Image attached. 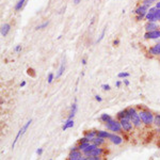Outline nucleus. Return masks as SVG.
Segmentation results:
<instances>
[{"label":"nucleus","instance_id":"obj_1","mask_svg":"<svg viewBox=\"0 0 160 160\" xmlns=\"http://www.w3.org/2000/svg\"><path fill=\"white\" fill-rule=\"evenodd\" d=\"M139 116H140L142 123H144L145 125H151L154 123V119L155 116L151 111H147V110H143L139 113Z\"/></svg>","mask_w":160,"mask_h":160},{"label":"nucleus","instance_id":"obj_2","mask_svg":"<svg viewBox=\"0 0 160 160\" xmlns=\"http://www.w3.org/2000/svg\"><path fill=\"white\" fill-rule=\"evenodd\" d=\"M106 127H107L108 130L113 131L114 133H115V132H120L121 130L123 129V128H122V125H121V122L113 120V119H112L111 121H109L108 123H106Z\"/></svg>","mask_w":160,"mask_h":160},{"label":"nucleus","instance_id":"obj_3","mask_svg":"<svg viewBox=\"0 0 160 160\" xmlns=\"http://www.w3.org/2000/svg\"><path fill=\"white\" fill-rule=\"evenodd\" d=\"M121 125H122V128L124 131H130L132 129V123L130 119H127V117H124V119H121L120 120Z\"/></svg>","mask_w":160,"mask_h":160},{"label":"nucleus","instance_id":"obj_4","mask_svg":"<svg viewBox=\"0 0 160 160\" xmlns=\"http://www.w3.org/2000/svg\"><path fill=\"white\" fill-rule=\"evenodd\" d=\"M160 37V30H155V31L146 32L144 34V39L145 40H156Z\"/></svg>","mask_w":160,"mask_h":160},{"label":"nucleus","instance_id":"obj_5","mask_svg":"<svg viewBox=\"0 0 160 160\" xmlns=\"http://www.w3.org/2000/svg\"><path fill=\"white\" fill-rule=\"evenodd\" d=\"M130 121H131L132 125H133L135 127H137V128L141 127V123H142V121H141L140 116H139V113H135V114H132L131 117H130Z\"/></svg>","mask_w":160,"mask_h":160},{"label":"nucleus","instance_id":"obj_6","mask_svg":"<svg viewBox=\"0 0 160 160\" xmlns=\"http://www.w3.org/2000/svg\"><path fill=\"white\" fill-rule=\"evenodd\" d=\"M109 140L111 141L113 144H115V145H120V144H122V142H123L122 137L117 136V135H115V133H110Z\"/></svg>","mask_w":160,"mask_h":160},{"label":"nucleus","instance_id":"obj_7","mask_svg":"<svg viewBox=\"0 0 160 160\" xmlns=\"http://www.w3.org/2000/svg\"><path fill=\"white\" fill-rule=\"evenodd\" d=\"M148 9L146 5H143V4H141L139 8L137 9L136 11H135V13H136L137 15H140V16H143V17H145V15L147 14L148 12Z\"/></svg>","mask_w":160,"mask_h":160},{"label":"nucleus","instance_id":"obj_8","mask_svg":"<svg viewBox=\"0 0 160 160\" xmlns=\"http://www.w3.org/2000/svg\"><path fill=\"white\" fill-rule=\"evenodd\" d=\"M81 156V151H72L68 155V160H78Z\"/></svg>","mask_w":160,"mask_h":160},{"label":"nucleus","instance_id":"obj_9","mask_svg":"<svg viewBox=\"0 0 160 160\" xmlns=\"http://www.w3.org/2000/svg\"><path fill=\"white\" fill-rule=\"evenodd\" d=\"M103 153H104V151H103V148H100L99 146L98 147H96L95 149H93L92 152H90L88 154V155H85V156H96V157H100L101 155H103Z\"/></svg>","mask_w":160,"mask_h":160},{"label":"nucleus","instance_id":"obj_10","mask_svg":"<svg viewBox=\"0 0 160 160\" xmlns=\"http://www.w3.org/2000/svg\"><path fill=\"white\" fill-rule=\"evenodd\" d=\"M10 30H11V25L8 24V23H5V24H3L2 26H1V35L3 36H7L8 35V33L10 32Z\"/></svg>","mask_w":160,"mask_h":160},{"label":"nucleus","instance_id":"obj_11","mask_svg":"<svg viewBox=\"0 0 160 160\" xmlns=\"http://www.w3.org/2000/svg\"><path fill=\"white\" fill-rule=\"evenodd\" d=\"M145 30H146V32L158 30V25L156 23H147V24L145 25Z\"/></svg>","mask_w":160,"mask_h":160},{"label":"nucleus","instance_id":"obj_12","mask_svg":"<svg viewBox=\"0 0 160 160\" xmlns=\"http://www.w3.org/2000/svg\"><path fill=\"white\" fill-rule=\"evenodd\" d=\"M149 53H152L154 56H160V44H157L149 48Z\"/></svg>","mask_w":160,"mask_h":160},{"label":"nucleus","instance_id":"obj_13","mask_svg":"<svg viewBox=\"0 0 160 160\" xmlns=\"http://www.w3.org/2000/svg\"><path fill=\"white\" fill-rule=\"evenodd\" d=\"M97 133H98V131H96V130H92V131L88 132V133H87L84 137H87V138H88V140L90 141V142H92L93 139L97 137Z\"/></svg>","mask_w":160,"mask_h":160},{"label":"nucleus","instance_id":"obj_14","mask_svg":"<svg viewBox=\"0 0 160 160\" xmlns=\"http://www.w3.org/2000/svg\"><path fill=\"white\" fill-rule=\"evenodd\" d=\"M64 71H65V63L62 62L60 65V67H59V69H58V72H57V74H56V78H60V77L63 75Z\"/></svg>","mask_w":160,"mask_h":160},{"label":"nucleus","instance_id":"obj_15","mask_svg":"<svg viewBox=\"0 0 160 160\" xmlns=\"http://www.w3.org/2000/svg\"><path fill=\"white\" fill-rule=\"evenodd\" d=\"M73 126H74V120H66V122L64 123L63 127H62V130L65 131L66 129H68V128H72Z\"/></svg>","mask_w":160,"mask_h":160},{"label":"nucleus","instance_id":"obj_16","mask_svg":"<svg viewBox=\"0 0 160 160\" xmlns=\"http://www.w3.org/2000/svg\"><path fill=\"white\" fill-rule=\"evenodd\" d=\"M76 111H77V104L76 103H74L72 105V109H71V113H69V116H68L67 120H73V117L75 116L76 114Z\"/></svg>","mask_w":160,"mask_h":160},{"label":"nucleus","instance_id":"obj_17","mask_svg":"<svg viewBox=\"0 0 160 160\" xmlns=\"http://www.w3.org/2000/svg\"><path fill=\"white\" fill-rule=\"evenodd\" d=\"M92 143H94L95 145H97V146H100V145L105 144V139L100 138V137H96V138H94V139H93Z\"/></svg>","mask_w":160,"mask_h":160},{"label":"nucleus","instance_id":"obj_18","mask_svg":"<svg viewBox=\"0 0 160 160\" xmlns=\"http://www.w3.org/2000/svg\"><path fill=\"white\" fill-rule=\"evenodd\" d=\"M96 147H98V146H97V145H95L94 143H91V144H90V145L88 146V147H87V148H85V149L83 151V154H84V155H88L89 153L92 152L93 149H95Z\"/></svg>","mask_w":160,"mask_h":160},{"label":"nucleus","instance_id":"obj_19","mask_svg":"<svg viewBox=\"0 0 160 160\" xmlns=\"http://www.w3.org/2000/svg\"><path fill=\"white\" fill-rule=\"evenodd\" d=\"M109 136H110V133L105 130H98V133H97V137H100L103 139H109Z\"/></svg>","mask_w":160,"mask_h":160},{"label":"nucleus","instance_id":"obj_20","mask_svg":"<svg viewBox=\"0 0 160 160\" xmlns=\"http://www.w3.org/2000/svg\"><path fill=\"white\" fill-rule=\"evenodd\" d=\"M26 1L27 0H18L17 1V3L15 4V11H19V10H21V8L25 5V3H26Z\"/></svg>","mask_w":160,"mask_h":160},{"label":"nucleus","instance_id":"obj_21","mask_svg":"<svg viewBox=\"0 0 160 160\" xmlns=\"http://www.w3.org/2000/svg\"><path fill=\"white\" fill-rule=\"evenodd\" d=\"M100 119H101V121H103V122H105V123H108L109 121L112 120L111 116L109 115V114H107V113H104V114H101Z\"/></svg>","mask_w":160,"mask_h":160},{"label":"nucleus","instance_id":"obj_22","mask_svg":"<svg viewBox=\"0 0 160 160\" xmlns=\"http://www.w3.org/2000/svg\"><path fill=\"white\" fill-rule=\"evenodd\" d=\"M90 144H91L90 142H83V143H79V145H78V149H79V151H82V152H83L84 149L88 147Z\"/></svg>","mask_w":160,"mask_h":160},{"label":"nucleus","instance_id":"obj_23","mask_svg":"<svg viewBox=\"0 0 160 160\" xmlns=\"http://www.w3.org/2000/svg\"><path fill=\"white\" fill-rule=\"evenodd\" d=\"M126 111H127V115H126V117H127V119H130L132 114L137 113L136 109H135V108H128V109H126Z\"/></svg>","mask_w":160,"mask_h":160},{"label":"nucleus","instance_id":"obj_24","mask_svg":"<svg viewBox=\"0 0 160 160\" xmlns=\"http://www.w3.org/2000/svg\"><path fill=\"white\" fill-rule=\"evenodd\" d=\"M48 25H49V21L47 20V21H45V23H43V24H41V25H39V26H36L35 29H36V30H42V29L46 28Z\"/></svg>","mask_w":160,"mask_h":160},{"label":"nucleus","instance_id":"obj_25","mask_svg":"<svg viewBox=\"0 0 160 160\" xmlns=\"http://www.w3.org/2000/svg\"><path fill=\"white\" fill-rule=\"evenodd\" d=\"M105 33H106V28L103 29V31H101V33H100L99 37L96 40V44H98V43H100V42H101V40L104 39V36H105Z\"/></svg>","mask_w":160,"mask_h":160},{"label":"nucleus","instance_id":"obj_26","mask_svg":"<svg viewBox=\"0 0 160 160\" xmlns=\"http://www.w3.org/2000/svg\"><path fill=\"white\" fill-rule=\"evenodd\" d=\"M126 115H127V111L126 110H124V111H121L119 112V114H117V117L119 119H124V117H126Z\"/></svg>","mask_w":160,"mask_h":160},{"label":"nucleus","instance_id":"obj_27","mask_svg":"<svg viewBox=\"0 0 160 160\" xmlns=\"http://www.w3.org/2000/svg\"><path fill=\"white\" fill-rule=\"evenodd\" d=\"M154 123H155L156 126L160 127V114H157V115L155 116V119H154Z\"/></svg>","mask_w":160,"mask_h":160},{"label":"nucleus","instance_id":"obj_28","mask_svg":"<svg viewBox=\"0 0 160 160\" xmlns=\"http://www.w3.org/2000/svg\"><path fill=\"white\" fill-rule=\"evenodd\" d=\"M154 2V0H144L143 1V5H146L147 8H151V5H152V3Z\"/></svg>","mask_w":160,"mask_h":160},{"label":"nucleus","instance_id":"obj_29","mask_svg":"<svg viewBox=\"0 0 160 160\" xmlns=\"http://www.w3.org/2000/svg\"><path fill=\"white\" fill-rule=\"evenodd\" d=\"M53 78H55V75H53L52 73H49V74H48V76H47V82L48 83H51Z\"/></svg>","mask_w":160,"mask_h":160},{"label":"nucleus","instance_id":"obj_30","mask_svg":"<svg viewBox=\"0 0 160 160\" xmlns=\"http://www.w3.org/2000/svg\"><path fill=\"white\" fill-rule=\"evenodd\" d=\"M117 77H119V78H127V77H129V73H127V72L119 73Z\"/></svg>","mask_w":160,"mask_h":160},{"label":"nucleus","instance_id":"obj_31","mask_svg":"<svg viewBox=\"0 0 160 160\" xmlns=\"http://www.w3.org/2000/svg\"><path fill=\"white\" fill-rule=\"evenodd\" d=\"M85 160H100V157H96V156H87V157H85Z\"/></svg>","mask_w":160,"mask_h":160},{"label":"nucleus","instance_id":"obj_32","mask_svg":"<svg viewBox=\"0 0 160 160\" xmlns=\"http://www.w3.org/2000/svg\"><path fill=\"white\" fill-rule=\"evenodd\" d=\"M155 15H156V17H157V20L159 21L160 20V9H157L156 12H155Z\"/></svg>","mask_w":160,"mask_h":160},{"label":"nucleus","instance_id":"obj_33","mask_svg":"<svg viewBox=\"0 0 160 160\" xmlns=\"http://www.w3.org/2000/svg\"><path fill=\"white\" fill-rule=\"evenodd\" d=\"M101 88H103V90H105V91H109V90H110V85H109V84H103Z\"/></svg>","mask_w":160,"mask_h":160},{"label":"nucleus","instance_id":"obj_34","mask_svg":"<svg viewBox=\"0 0 160 160\" xmlns=\"http://www.w3.org/2000/svg\"><path fill=\"white\" fill-rule=\"evenodd\" d=\"M79 142L80 143H83V142H90V141L88 140V138H87V137H83V138H81V139H80Z\"/></svg>","mask_w":160,"mask_h":160},{"label":"nucleus","instance_id":"obj_35","mask_svg":"<svg viewBox=\"0 0 160 160\" xmlns=\"http://www.w3.org/2000/svg\"><path fill=\"white\" fill-rule=\"evenodd\" d=\"M20 50H21V45H17L15 47V51L18 52V51H20Z\"/></svg>","mask_w":160,"mask_h":160},{"label":"nucleus","instance_id":"obj_36","mask_svg":"<svg viewBox=\"0 0 160 160\" xmlns=\"http://www.w3.org/2000/svg\"><path fill=\"white\" fill-rule=\"evenodd\" d=\"M36 154H37V155H42V154H43V148H39V149H36Z\"/></svg>","mask_w":160,"mask_h":160},{"label":"nucleus","instance_id":"obj_37","mask_svg":"<svg viewBox=\"0 0 160 160\" xmlns=\"http://www.w3.org/2000/svg\"><path fill=\"white\" fill-rule=\"evenodd\" d=\"M95 99L97 100V101H101V100H103V98H101L99 95H96L95 96Z\"/></svg>","mask_w":160,"mask_h":160},{"label":"nucleus","instance_id":"obj_38","mask_svg":"<svg viewBox=\"0 0 160 160\" xmlns=\"http://www.w3.org/2000/svg\"><path fill=\"white\" fill-rule=\"evenodd\" d=\"M119 44H120V41L119 40H115L114 42H113V46H117Z\"/></svg>","mask_w":160,"mask_h":160},{"label":"nucleus","instance_id":"obj_39","mask_svg":"<svg viewBox=\"0 0 160 160\" xmlns=\"http://www.w3.org/2000/svg\"><path fill=\"white\" fill-rule=\"evenodd\" d=\"M115 85H116V88H120V87H121V81H116Z\"/></svg>","mask_w":160,"mask_h":160},{"label":"nucleus","instance_id":"obj_40","mask_svg":"<svg viewBox=\"0 0 160 160\" xmlns=\"http://www.w3.org/2000/svg\"><path fill=\"white\" fill-rule=\"evenodd\" d=\"M80 1H81V0H73V2H74L75 4H78V3L80 2Z\"/></svg>","mask_w":160,"mask_h":160},{"label":"nucleus","instance_id":"obj_41","mask_svg":"<svg viewBox=\"0 0 160 160\" xmlns=\"http://www.w3.org/2000/svg\"><path fill=\"white\" fill-rule=\"evenodd\" d=\"M155 7H156L157 9H160V1H158V2H157L156 5H155Z\"/></svg>","mask_w":160,"mask_h":160},{"label":"nucleus","instance_id":"obj_42","mask_svg":"<svg viewBox=\"0 0 160 160\" xmlns=\"http://www.w3.org/2000/svg\"><path fill=\"white\" fill-rule=\"evenodd\" d=\"M81 63L83 64V65H85V64H87V60H85V59H82V60H81Z\"/></svg>","mask_w":160,"mask_h":160},{"label":"nucleus","instance_id":"obj_43","mask_svg":"<svg viewBox=\"0 0 160 160\" xmlns=\"http://www.w3.org/2000/svg\"><path fill=\"white\" fill-rule=\"evenodd\" d=\"M85 157H87V156H83V155H82V156L80 157V158H79L78 160H85Z\"/></svg>","mask_w":160,"mask_h":160},{"label":"nucleus","instance_id":"obj_44","mask_svg":"<svg viewBox=\"0 0 160 160\" xmlns=\"http://www.w3.org/2000/svg\"><path fill=\"white\" fill-rule=\"evenodd\" d=\"M124 83L126 84V85H129V81H128V80L125 79V80H124Z\"/></svg>","mask_w":160,"mask_h":160},{"label":"nucleus","instance_id":"obj_45","mask_svg":"<svg viewBox=\"0 0 160 160\" xmlns=\"http://www.w3.org/2000/svg\"><path fill=\"white\" fill-rule=\"evenodd\" d=\"M26 85V81H23L21 83H20V87H25Z\"/></svg>","mask_w":160,"mask_h":160},{"label":"nucleus","instance_id":"obj_46","mask_svg":"<svg viewBox=\"0 0 160 160\" xmlns=\"http://www.w3.org/2000/svg\"><path fill=\"white\" fill-rule=\"evenodd\" d=\"M159 130H160V127H159Z\"/></svg>","mask_w":160,"mask_h":160},{"label":"nucleus","instance_id":"obj_47","mask_svg":"<svg viewBox=\"0 0 160 160\" xmlns=\"http://www.w3.org/2000/svg\"><path fill=\"white\" fill-rule=\"evenodd\" d=\"M154 1H156V0H154Z\"/></svg>","mask_w":160,"mask_h":160},{"label":"nucleus","instance_id":"obj_48","mask_svg":"<svg viewBox=\"0 0 160 160\" xmlns=\"http://www.w3.org/2000/svg\"><path fill=\"white\" fill-rule=\"evenodd\" d=\"M49 160H51V159H49Z\"/></svg>","mask_w":160,"mask_h":160}]
</instances>
